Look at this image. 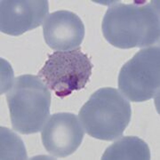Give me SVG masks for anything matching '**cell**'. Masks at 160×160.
I'll use <instances>...</instances> for the list:
<instances>
[{
  "label": "cell",
  "mask_w": 160,
  "mask_h": 160,
  "mask_svg": "<svg viewBox=\"0 0 160 160\" xmlns=\"http://www.w3.org/2000/svg\"><path fill=\"white\" fill-rule=\"evenodd\" d=\"M105 39L120 49L143 48L159 42V1L124 4L111 1L102 23Z\"/></svg>",
  "instance_id": "cell-1"
},
{
  "label": "cell",
  "mask_w": 160,
  "mask_h": 160,
  "mask_svg": "<svg viewBox=\"0 0 160 160\" xmlns=\"http://www.w3.org/2000/svg\"><path fill=\"white\" fill-rule=\"evenodd\" d=\"M12 129L22 134L42 131L50 116L51 92L38 76L22 75L6 92Z\"/></svg>",
  "instance_id": "cell-2"
},
{
  "label": "cell",
  "mask_w": 160,
  "mask_h": 160,
  "mask_svg": "<svg viewBox=\"0 0 160 160\" xmlns=\"http://www.w3.org/2000/svg\"><path fill=\"white\" fill-rule=\"evenodd\" d=\"M131 116L130 102L112 87L94 92L79 111L80 121L87 134L109 142L123 135Z\"/></svg>",
  "instance_id": "cell-3"
},
{
  "label": "cell",
  "mask_w": 160,
  "mask_h": 160,
  "mask_svg": "<svg viewBox=\"0 0 160 160\" xmlns=\"http://www.w3.org/2000/svg\"><path fill=\"white\" fill-rule=\"evenodd\" d=\"M93 64L85 52L78 48L71 51H56L48 55L38 78L60 98L84 89L89 82Z\"/></svg>",
  "instance_id": "cell-4"
},
{
  "label": "cell",
  "mask_w": 160,
  "mask_h": 160,
  "mask_svg": "<svg viewBox=\"0 0 160 160\" xmlns=\"http://www.w3.org/2000/svg\"><path fill=\"white\" fill-rule=\"evenodd\" d=\"M159 87V46L140 50L120 69L118 88L131 102H142L157 97Z\"/></svg>",
  "instance_id": "cell-5"
},
{
  "label": "cell",
  "mask_w": 160,
  "mask_h": 160,
  "mask_svg": "<svg viewBox=\"0 0 160 160\" xmlns=\"http://www.w3.org/2000/svg\"><path fill=\"white\" fill-rule=\"evenodd\" d=\"M85 135L78 116L68 112L52 115L41 131L42 142L48 153L66 158L79 148Z\"/></svg>",
  "instance_id": "cell-6"
},
{
  "label": "cell",
  "mask_w": 160,
  "mask_h": 160,
  "mask_svg": "<svg viewBox=\"0 0 160 160\" xmlns=\"http://www.w3.org/2000/svg\"><path fill=\"white\" fill-rule=\"evenodd\" d=\"M47 0H2L0 31L17 37L41 26L48 15Z\"/></svg>",
  "instance_id": "cell-7"
},
{
  "label": "cell",
  "mask_w": 160,
  "mask_h": 160,
  "mask_svg": "<svg viewBox=\"0 0 160 160\" xmlns=\"http://www.w3.org/2000/svg\"><path fill=\"white\" fill-rule=\"evenodd\" d=\"M42 26L46 45L55 51L78 49L85 38L86 30L82 20L68 10L49 13Z\"/></svg>",
  "instance_id": "cell-8"
},
{
  "label": "cell",
  "mask_w": 160,
  "mask_h": 160,
  "mask_svg": "<svg viewBox=\"0 0 160 160\" xmlns=\"http://www.w3.org/2000/svg\"><path fill=\"white\" fill-rule=\"evenodd\" d=\"M102 160L150 159L148 144L135 136H125L105 150Z\"/></svg>",
  "instance_id": "cell-9"
}]
</instances>
